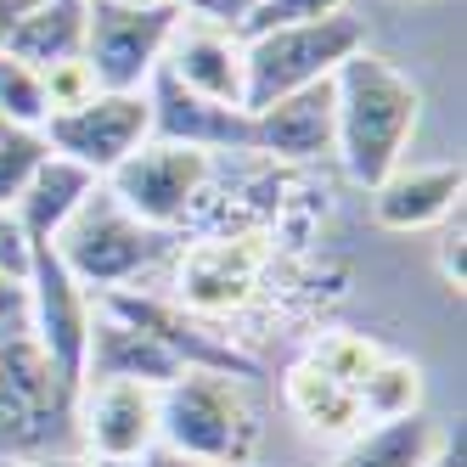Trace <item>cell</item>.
<instances>
[{
  "mask_svg": "<svg viewBox=\"0 0 467 467\" xmlns=\"http://www.w3.org/2000/svg\"><path fill=\"white\" fill-rule=\"evenodd\" d=\"M422 119V90L411 74H400L389 57L355 51L332 68V152L344 158L355 186H383Z\"/></svg>",
  "mask_w": 467,
  "mask_h": 467,
  "instance_id": "cell-1",
  "label": "cell"
},
{
  "mask_svg": "<svg viewBox=\"0 0 467 467\" xmlns=\"http://www.w3.org/2000/svg\"><path fill=\"white\" fill-rule=\"evenodd\" d=\"M79 389L51 366L35 332H0V462L79 451Z\"/></svg>",
  "mask_w": 467,
  "mask_h": 467,
  "instance_id": "cell-2",
  "label": "cell"
},
{
  "mask_svg": "<svg viewBox=\"0 0 467 467\" xmlns=\"http://www.w3.org/2000/svg\"><path fill=\"white\" fill-rule=\"evenodd\" d=\"M265 422L243 378L225 372H181L170 389H158V451L248 467L259 462Z\"/></svg>",
  "mask_w": 467,
  "mask_h": 467,
  "instance_id": "cell-3",
  "label": "cell"
},
{
  "mask_svg": "<svg viewBox=\"0 0 467 467\" xmlns=\"http://www.w3.org/2000/svg\"><path fill=\"white\" fill-rule=\"evenodd\" d=\"M360 46H366V23L355 12H332L316 23H282V28H265V35H248L243 40V68H248L243 113H259L293 90L332 79V68L344 57H355Z\"/></svg>",
  "mask_w": 467,
  "mask_h": 467,
  "instance_id": "cell-4",
  "label": "cell"
},
{
  "mask_svg": "<svg viewBox=\"0 0 467 467\" xmlns=\"http://www.w3.org/2000/svg\"><path fill=\"white\" fill-rule=\"evenodd\" d=\"M51 248L74 271L79 287L108 293V287H124L130 276H141L147 265H158L163 254L175 248V237H170V231L141 225L136 214H124L113 197L102 192V181H96V192L68 214V225L51 237Z\"/></svg>",
  "mask_w": 467,
  "mask_h": 467,
  "instance_id": "cell-5",
  "label": "cell"
},
{
  "mask_svg": "<svg viewBox=\"0 0 467 467\" xmlns=\"http://www.w3.org/2000/svg\"><path fill=\"white\" fill-rule=\"evenodd\" d=\"M181 23L175 0H85V62L96 90H147Z\"/></svg>",
  "mask_w": 467,
  "mask_h": 467,
  "instance_id": "cell-6",
  "label": "cell"
},
{
  "mask_svg": "<svg viewBox=\"0 0 467 467\" xmlns=\"http://www.w3.org/2000/svg\"><path fill=\"white\" fill-rule=\"evenodd\" d=\"M214 175V158L197 147H175V141H141L113 175H102V192L124 214H136L152 231H175L192 203L203 197Z\"/></svg>",
  "mask_w": 467,
  "mask_h": 467,
  "instance_id": "cell-7",
  "label": "cell"
},
{
  "mask_svg": "<svg viewBox=\"0 0 467 467\" xmlns=\"http://www.w3.org/2000/svg\"><path fill=\"white\" fill-rule=\"evenodd\" d=\"M46 141H51L57 158L79 163V170H90L96 181L113 175L141 141H152L147 90H96L90 102L46 119Z\"/></svg>",
  "mask_w": 467,
  "mask_h": 467,
  "instance_id": "cell-8",
  "label": "cell"
},
{
  "mask_svg": "<svg viewBox=\"0 0 467 467\" xmlns=\"http://www.w3.org/2000/svg\"><path fill=\"white\" fill-rule=\"evenodd\" d=\"M90 321H96V298L90 287L74 282V271L57 259L51 243H35L28 254V332L35 344L51 355V366L79 389L85 378V344H90Z\"/></svg>",
  "mask_w": 467,
  "mask_h": 467,
  "instance_id": "cell-9",
  "label": "cell"
},
{
  "mask_svg": "<svg viewBox=\"0 0 467 467\" xmlns=\"http://www.w3.org/2000/svg\"><path fill=\"white\" fill-rule=\"evenodd\" d=\"M96 305H102L108 316L130 321L136 332H147V338H158L163 349H170L186 372H225V378H259V366L237 349L214 338V332H203V321L186 316L181 305H170V298H152V293H124V287H108L96 293Z\"/></svg>",
  "mask_w": 467,
  "mask_h": 467,
  "instance_id": "cell-10",
  "label": "cell"
},
{
  "mask_svg": "<svg viewBox=\"0 0 467 467\" xmlns=\"http://www.w3.org/2000/svg\"><path fill=\"white\" fill-rule=\"evenodd\" d=\"M74 417L90 462H136L158 451V389L147 383H85Z\"/></svg>",
  "mask_w": 467,
  "mask_h": 467,
  "instance_id": "cell-11",
  "label": "cell"
},
{
  "mask_svg": "<svg viewBox=\"0 0 467 467\" xmlns=\"http://www.w3.org/2000/svg\"><path fill=\"white\" fill-rule=\"evenodd\" d=\"M163 74L175 85H186L192 96L203 102H220V108H243V85H248V68H243V35L237 28H220V23H197V17H181L170 46H163Z\"/></svg>",
  "mask_w": 467,
  "mask_h": 467,
  "instance_id": "cell-12",
  "label": "cell"
},
{
  "mask_svg": "<svg viewBox=\"0 0 467 467\" xmlns=\"http://www.w3.org/2000/svg\"><path fill=\"white\" fill-rule=\"evenodd\" d=\"M147 108H152V141H175V147H197V152H254V124L243 108H220L192 96L186 85H175L163 68H152L147 79Z\"/></svg>",
  "mask_w": 467,
  "mask_h": 467,
  "instance_id": "cell-13",
  "label": "cell"
},
{
  "mask_svg": "<svg viewBox=\"0 0 467 467\" xmlns=\"http://www.w3.org/2000/svg\"><path fill=\"white\" fill-rule=\"evenodd\" d=\"M254 276H259V248L254 237H203L181 254V310L192 316H231L254 298Z\"/></svg>",
  "mask_w": 467,
  "mask_h": 467,
  "instance_id": "cell-14",
  "label": "cell"
},
{
  "mask_svg": "<svg viewBox=\"0 0 467 467\" xmlns=\"http://www.w3.org/2000/svg\"><path fill=\"white\" fill-rule=\"evenodd\" d=\"M181 372H186V366L163 349L158 338H147V332H136L130 321H119V316H108L102 305H96L79 389L85 383H147V389H170Z\"/></svg>",
  "mask_w": 467,
  "mask_h": 467,
  "instance_id": "cell-15",
  "label": "cell"
},
{
  "mask_svg": "<svg viewBox=\"0 0 467 467\" xmlns=\"http://www.w3.org/2000/svg\"><path fill=\"white\" fill-rule=\"evenodd\" d=\"M248 124H254V152H271L287 163L327 158L332 152V79L305 85L282 96V102L248 113Z\"/></svg>",
  "mask_w": 467,
  "mask_h": 467,
  "instance_id": "cell-16",
  "label": "cell"
},
{
  "mask_svg": "<svg viewBox=\"0 0 467 467\" xmlns=\"http://www.w3.org/2000/svg\"><path fill=\"white\" fill-rule=\"evenodd\" d=\"M462 163H422V170H400L372 186V220L383 231H428L445 214L462 209Z\"/></svg>",
  "mask_w": 467,
  "mask_h": 467,
  "instance_id": "cell-17",
  "label": "cell"
},
{
  "mask_svg": "<svg viewBox=\"0 0 467 467\" xmlns=\"http://www.w3.org/2000/svg\"><path fill=\"white\" fill-rule=\"evenodd\" d=\"M90 192H96V175L51 152L40 170H35V181L17 192V203H12V214H17V225H23L28 248H35V243H51L57 231L68 225V214L85 203Z\"/></svg>",
  "mask_w": 467,
  "mask_h": 467,
  "instance_id": "cell-18",
  "label": "cell"
},
{
  "mask_svg": "<svg viewBox=\"0 0 467 467\" xmlns=\"http://www.w3.org/2000/svg\"><path fill=\"white\" fill-rule=\"evenodd\" d=\"M6 51L17 62H28V68H40V74L79 57L85 51V0H35V6L17 17Z\"/></svg>",
  "mask_w": 467,
  "mask_h": 467,
  "instance_id": "cell-19",
  "label": "cell"
},
{
  "mask_svg": "<svg viewBox=\"0 0 467 467\" xmlns=\"http://www.w3.org/2000/svg\"><path fill=\"white\" fill-rule=\"evenodd\" d=\"M282 400H287V411L305 422L310 433H349V440H355V433L366 428V422H360V400H355V389L332 383L327 372H316L310 360H298L293 372H287Z\"/></svg>",
  "mask_w": 467,
  "mask_h": 467,
  "instance_id": "cell-20",
  "label": "cell"
},
{
  "mask_svg": "<svg viewBox=\"0 0 467 467\" xmlns=\"http://www.w3.org/2000/svg\"><path fill=\"white\" fill-rule=\"evenodd\" d=\"M360 400V422H400V417H417L422 411V366L406 355H383L366 383L355 389Z\"/></svg>",
  "mask_w": 467,
  "mask_h": 467,
  "instance_id": "cell-21",
  "label": "cell"
},
{
  "mask_svg": "<svg viewBox=\"0 0 467 467\" xmlns=\"http://www.w3.org/2000/svg\"><path fill=\"white\" fill-rule=\"evenodd\" d=\"M383 355H389V349H383V344H372L366 332H344V327H332V332H321V338L310 344V355H305V360L316 366V372H327L332 383L360 389V383H366V372H372Z\"/></svg>",
  "mask_w": 467,
  "mask_h": 467,
  "instance_id": "cell-22",
  "label": "cell"
},
{
  "mask_svg": "<svg viewBox=\"0 0 467 467\" xmlns=\"http://www.w3.org/2000/svg\"><path fill=\"white\" fill-rule=\"evenodd\" d=\"M46 158H51L46 130H28V124L0 119V209L17 203V192L35 181V170H40Z\"/></svg>",
  "mask_w": 467,
  "mask_h": 467,
  "instance_id": "cell-23",
  "label": "cell"
},
{
  "mask_svg": "<svg viewBox=\"0 0 467 467\" xmlns=\"http://www.w3.org/2000/svg\"><path fill=\"white\" fill-rule=\"evenodd\" d=\"M0 119L28 124V130H46V119H51L40 68H28V62H17L12 51H0Z\"/></svg>",
  "mask_w": 467,
  "mask_h": 467,
  "instance_id": "cell-24",
  "label": "cell"
},
{
  "mask_svg": "<svg viewBox=\"0 0 467 467\" xmlns=\"http://www.w3.org/2000/svg\"><path fill=\"white\" fill-rule=\"evenodd\" d=\"M332 12H349V0H254V12L237 23V35H265V28H282V23H316Z\"/></svg>",
  "mask_w": 467,
  "mask_h": 467,
  "instance_id": "cell-25",
  "label": "cell"
},
{
  "mask_svg": "<svg viewBox=\"0 0 467 467\" xmlns=\"http://www.w3.org/2000/svg\"><path fill=\"white\" fill-rule=\"evenodd\" d=\"M40 79H46V108L51 113H68V108H79V102H90V96H96V74H90L85 57L57 62V68H46Z\"/></svg>",
  "mask_w": 467,
  "mask_h": 467,
  "instance_id": "cell-26",
  "label": "cell"
},
{
  "mask_svg": "<svg viewBox=\"0 0 467 467\" xmlns=\"http://www.w3.org/2000/svg\"><path fill=\"white\" fill-rule=\"evenodd\" d=\"M462 254H467V220H462V209H456V214L440 220V276H445V287H451L456 298H462V282H467Z\"/></svg>",
  "mask_w": 467,
  "mask_h": 467,
  "instance_id": "cell-27",
  "label": "cell"
},
{
  "mask_svg": "<svg viewBox=\"0 0 467 467\" xmlns=\"http://www.w3.org/2000/svg\"><path fill=\"white\" fill-rule=\"evenodd\" d=\"M28 237H23V225L12 209H0V276H23L28 282Z\"/></svg>",
  "mask_w": 467,
  "mask_h": 467,
  "instance_id": "cell-28",
  "label": "cell"
},
{
  "mask_svg": "<svg viewBox=\"0 0 467 467\" xmlns=\"http://www.w3.org/2000/svg\"><path fill=\"white\" fill-rule=\"evenodd\" d=\"M28 327V282L23 276H0V332Z\"/></svg>",
  "mask_w": 467,
  "mask_h": 467,
  "instance_id": "cell-29",
  "label": "cell"
},
{
  "mask_svg": "<svg viewBox=\"0 0 467 467\" xmlns=\"http://www.w3.org/2000/svg\"><path fill=\"white\" fill-rule=\"evenodd\" d=\"M428 467H467V445H462V428H456V433H445V440H440V451L428 456Z\"/></svg>",
  "mask_w": 467,
  "mask_h": 467,
  "instance_id": "cell-30",
  "label": "cell"
},
{
  "mask_svg": "<svg viewBox=\"0 0 467 467\" xmlns=\"http://www.w3.org/2000/svg\"><path fill=\"white\" fill-rule=\"evenodd\" d=\"M35 6V0H0V51H6V40H12V28H17V17Z\"/></svg>",
  "mask_w": 467,
  "mask_h": 467,
  "instance_id": "cell-31",
  "label": "cell"
},
{
  "mask_svg": "<svg viewBox=\"0 0 467 467\" xmlns=\"http://www.w3.org/2000/svg\"><path fill=\"white\" fill-rule=\"evenodd\" d=\"M147 467H225V462H197V456H175V451H152ZM248 467H259V462H248Z\"/></svg>",
  "mask_w": 467,
  "mask_h": 467,
  "instance_id": "cell-32",
  "label": "cell"
},
{
  "mask_svg": "<svg viewBox=\"0 0 467 467\" xmlns=\"http://www.w3.org/2000/svg\"><path fill=\"white\" fill-rule=\"evenodd\" d=\"M12 467H90V456H79V451H57V456H35V462H12Z\"/></svg>",
  "mask_w": 467,
  "mask_h": 467,
  "instance_id": "cell-33",
  "label": "cell"
},
{
  "mask_svg": "<svg viewBox=\"0 0 467 467\" xmlns=\"http://www.w3.org/2000/svg\"><path fill=\"white\" fill-rule=\"evenodd\" d=\"M90 467H147V456H136V462H90Z\"/></svg>",
  "mask_w": 467,
  "mask_h": 467,
  "instance_id": "cell-34",
  "label": "cell"
},
{
  "mask_svg": "<svg viewBox=\"0 0 467 467\" xmlns=\"http://www.w3.org/2000/svg\"><path fill=\"white\" fill-rule=\"evenodd\" d=\"M0 467H6V462H0Z\"/></svg>",
  "mask_w": 467,
  "mask_h": 467,
  "instance_id": "cell-35",
  "label": "cell"
}]
</instances>
